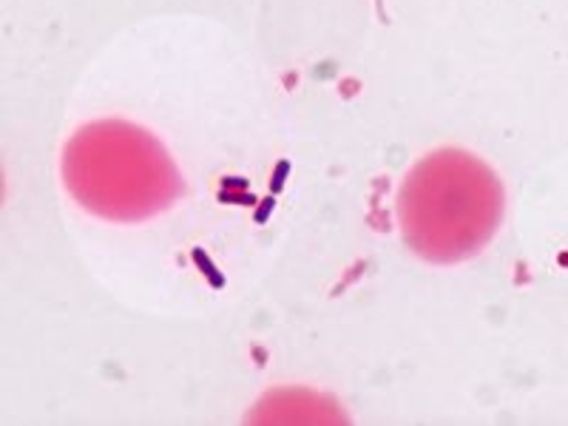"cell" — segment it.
I'll use <instances>...</instances> for the list:
<instances>
[{
    "label": "cell",
    "mask_w": 568,
    "mask_h": 426,
    "mask_svg": "<svg viewBox=\"0 0 568 426\" xmlns=\"http://www.w3.org/2000/svg\"><path fill=\"white\" fill-rule=\"evenodd\" d=\"M404 245L433 265L478 256L504 225L506 187L489 162L464 149H438L418 160L398 191Z\"/></svg>",
    "instance_id": "6da1fadb"
},
{
    "label": "cell",
    "mask_w": 568,
    "mask_h": 426,
    "mask_svg": "<svg viewBox=\"0 0 568 426\" xmlns=\"http://www.w3.org/2000/svg\"><path fill=\"white\" fill-rule=\"evenodd\" d=\"M63 182L78 205L120 225L154 220L185 194L160 136L125 120L80 125L63 149Z\"/></svg>",
    "instance_id": "7a4b0ae2"
},
{
    "label": "cell",
    "mask_w": 568,
    "mask_h": 426,
    "mask_svg": "<svg viewBox=\"0 0 568 426\" xmlns=\"http://www.w3.org/2000/svg\"><path fill=\"white\" fill-rule=\"evenodd\" d=\"M247 424H349L336 398L304 387H284L262 395L245 415Z\"/></svg>",
    "instance_id": "3957f363"
},
{
    "label": "cell",
    "mask_w": 568,
    "mask_h": 426,
    "mask_svg": "<svg viewBox=\"0 0 568 426\" xmlns=\"http://www.w3.org/2000/svg\"><path fill=\"white\" fill-rule=\"evenodd\" d=\"M191 262H194V267L202 273V276H205V282L211 284L213 291H222V287H225V284H227L225 273H222L220 267L213 265V258L207 256V253L202 251V247H194V251H191Z\"/></svg>",
    "instance_id": "277c9868"
},
{
    "label": "cell",
    "mask_w": 568,
    "mask_h": 426,
    "mask_svg": "<svg viewBox=\"0 0 568 426\" xmlns=\"http://www.w3.org/2000/svg\"><path fill=\"white\" fill-rule=\"evenodd\" d=\"M287 176H291V160H278L276 169H273V174H271V194L273 196L282 194Z\"/></svg>",
    "instance_id": "5b68a950"
},
{
    "label": "cell",
    "mask_w": 568,
    "mask_h": 426,
    "mask_svg": "<svg viewBox=\"0 0 568 426\" xmlns=\"http://www.w3.org/2000/svg\"><path fill=\"white\" fill-rule=\"evenodd\" d=\"M220 202H231V205H251L256 207L258 200L253 194H247V191H220V196H216Z\"/></svg>",
    "instance_id": "8992f818"
},
{
    "label": "cell",
    "mask_w": 568,
    "mask_h": 426,
    "mask_svg": "<svg viewBox=\"0 0 568 426\" xmlns=\"http://www.w3.org/2000/svg\"><path fill=\"white\" fill-rule=\"evenodd\" d=\"M273 207H276V196L273 194L265 196V200H258L256 211H253V222H256V225H265V222L271 220Z\"/></svg>",
    "instance_id": "52a82bcc"
},
{
    "label": "cell",
    "mask_w": 568,
    "mask_h": 426,
    "mask_svg": "<svg viewBox=\"0 0 568 426\" xmlns=\"http://www.w3.org/2000/svg\"><path fill=\"white\" fill-rule=\"evenodd\" d=\"M222 191H251V185L242 176H222Z\"/></svg>",
    "instance_id": "ba28073f"
},
{
    "label": "cell",
    "mask_w": 568,
    "mask_h": 426,
    "mask_svg": "<svg viewBox=\"0 0 568 426\" xmlns=\"http://www.w3.org/2000/svg\"><path fill=\"white\" fill-rule=\"evenodd\" d=\"M560 265H568V253H562L560 256Z\"/></svg>",
    "instance_id": "9c48e42d"
}]
</instances>
